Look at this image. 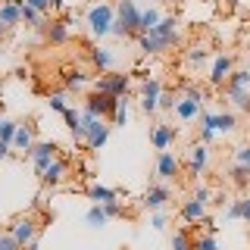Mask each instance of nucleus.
<instances>
[{"label":"nucleus","mask_w":250,"mask_h":250,"mask_svg":"<svg viewBox=\"0 0 250 250\" xmlns=\"http://www.w3.org/2000/svg\"><path fill=\"white\" fill-rule=\"evenodd\" d=\"M66 175H69V163H66V160H53L50 166L44 169L41 185H44V188H60L62 182H66Z\"/></svg>","instance_id":"obj_16"},{"label":"nucleus","mask_w":250,"mask_h":250,"mask_svg":"<svg viewBox=\"0 0 250 250\" xmlns=\"http://www.w3.org/2000/svg\"><path fill=\"white\" fill-rule=\"evenodd\" d=\"M175 97H178L175 91H163V97H160V109H163V113H172V109H175Z\"/></svg>","instance_id":"obj_40"},{"label":"nucleus","mask_w":250,"mask_h":250,"mask_svg":"<svg viewBox=\"0 0 250 250\" xmlns=\"http://www.w3.org/2000/svg\"><path fill=\"white\" fill-rule=\"evenodd\" d=\"M88 197L94 200V203H100V207H104V203H109V200H119V191H116V188H106V185H97V182H91L88 185Z\"/></svg>","instance_id":"obj_24"},{"label":"nucleus","mask_w":250,"mask_h":250,"mask_svg":"<svg viewBox=\"0 0 250 250\" xmlns=\"http://www.w3.org/2000/svg\"><path fill=\"white\" fill-rule=\"evenodd\" d=\"M225 94H229L231 106L241 109V113H250V91H241V88H225Z\"/></svg>","instance_id":"obj_27"},{"label":"nucleus","mask_w":250,"mask_h":250,"mask_svg":"<svg viewBox=\"0 0 250 250\" xmlns=\"http://www.w3.org/2000/svg\"><path fill=\"white\" fill-rule=\"evenodd\" d=\"M50 109H57V113H66V109H69V94H66V91L50 94Z\"/></svg>","instance_id":"obj_37"},{"label":"nucleus","mask_w":250,"mask_h":250,"mask_svg":"<svg viewBox=\"0 0 250 250\" xmlns=\"http://www.w3.org/2000/svg\"><path fill=\"white\" fill-rule=\"evenodd\" d=\"M128 116H131V100H128V97H119V104H116L113 116H109L113 128H125V125H128Z\"/></svg>","instance_id":"obj_25"},{"label":"nucleus","mask_w":250,"mask_h":250,"mask_svg":"<svg viewBox=\"0 0 250 250\" xmlns=\"http://www.w3.org/2000/svg\"><path fill=\"white\" fill-rule=\"evenodd\" d=\"M116 104H119V97H109V94H100V91H91L88 97H84V109L94 113V116H104V119L113 116Z\"/></svg>","instance_id":"obj_13"},{"label":"nucleus","mask_w":250,"mask_h":250,"mask_svg":"<svg viewBox=\"0 0 250 250\" xmlns=\"http://www.w3.org/2000/svg\"><path fill=\"white\" fill-rule=\"evenodd\" d=\"M169 200H172V188H169V182H153V185L144 191V197H141V207L150 209V213H160V209H166Z\"/></svg>","instance_id":"obj_10"},{"label":"nucleus","mask_w":250,"mask_h":250,"mask_svg":"<svg viewBox=\"0 0 250 250\" xmlns=\"http://www.w3.org/2000/svg\"><path fill=\"white\" fill-rule=\"evenodd\" d=\"M35 144H38V141H35V125H31V122H19V131H16V141H13V150L28 153Z\"/></svg>","instance_id":"obj_22"},{"label":"nucleus","mask_w":250,"mask_h":250,"mask_svg":"<svg viewBox=\"0 0 250 250\" xmlns=\"http://www.w3.org/2000/svg\"><path fill=\"white\" fill-rule=\"evenodd\" d=\"M225 88H241V91H250V69H234L229 75V84Z\"/></svg>","instance_id":"obj_33"},{"label":"nucleus","mask_w":250,"mask_h":250,"mask_svg":"<svg viewBox=\"0 0 250 250\" xmlns=\"http://www.w3.org/2000/svg\"><path fill=\"white\" fill-rule=\"evenodd\" d=\"M41 16H44V13H38L35 6H28L25 0H22V22H25V25H35V28H41Z\"/></svg>","instance_id":"obj_35"},{"label":"nucleus","mask_w":250,"mask_h":250,"mask_svg":"<svg viewBox=\"0 0 250 250\" xmlns=\"http://www.w3.org/2000/svg\"><path fill=\"white\" fill-rule=\"evenodd\" d=\"M150 225H153L156 231H163V229H166V225H169V216H166V213H163V209H160V213H153V216H150Z\"/></svg>","instance_id":"obj_43"},{"label":"nucleus","mask_w":250,"mask_h":250,"mask_svg":"<svg viewBox=\"0 0 250 250\" xmlns=\"http://www.w3.org/2000/svg\"><path fill=\"white\" fill-rule=\"evenodd\" d=\"M231 72H234V57L231 53H219L213 60V69H209V84H213V88H225Z\"/></svg>","instance_id":"obj_12"},{"label":"nucleus","mask_w":250,"mask_h":250,"mask_svg":"<svg viewBox=\"0 0 250 250\" xmlns=\"http://www.w3.org/2000/svg\"><path fill=\"white\" fill-rule=\"evenodd\" d=\"M28 160H31V166H35L38 178H41V175H44V169L50 166L53 160H60V147L53 144V141H38V144L28 150Z\"/></svg>","instance_id":"obj_8"},{"label":"nucleus","mask_w":250,"mask_h":250,"mask_svg":"<svg viewBox=\"0 0 250 250\" xmlns=\"http://www.w3.org/2000/svg\"><path fill=\"white\" fill-rule=\"evenodd\" d=\"M138 50L144 53V57H156V53H166L169 47H166V41H160L156 35H138Z\"/></svg>","instance_id":"obj_23"},{"label":"nucleus","mask_w":250,"mask_h":250,"mask_svg":"<svg viewBox=\"0 0 250 250\" xmlns=\"http://www.w3.org/2000/svg\"><path fill=\"white\" fill-rule=\"evenodd\" d=\"M25 250H38V241H35V244H28V247H25Z\"/></svg>","instance_id":"obj_50"},{"label":"nucleus","mask_w":250,"mask_h":250,"mask_svg":"<svg viewBox=\"0 0 250 250\" xmlns=\"http://www.w3.org/2000/svg\"><path fill=\"white\" fill-rule=\"evenodd\" d=\"M229 182H231L234 188H247V185H250V169H247V166H238V163H234V166L229 169Z\"/></svg>","instance_id":"obj_32"},{"label":"nucleus","mask_w":250,"mask_h":250,"mask_svg":"<svg viewBox=\"0 0 250 250\" xmlns=\"http://www.w3.org/2000/svg\"><path fill=\"white\" fill-rule=\"evenodd\" d=\"M200 141H203V144H213V141H216V131L213 128H200Z\"/></svg>","instance_id":"obj_46"},{"label":"nucleus","mask_w":250,"mask_h":250,"mask_svg":"<svg viewBox=\"0 0 250 250\" xmlns=\"http://www.w3.org/2000/svg\"><path fill=\"white\" fill-rule=\"evenodd\" d=\"M91 88L100 91V94H109V97H128L131 75H125V72H100V78H94Z\"/></svg>","instance_id":"obj_5"},{"label":"nucleus","mask_w":250,"mask_h":250,"mask_svg":"<svg viewBox=\"0 0 250 250\" xmlns=\"http://www.w3.org/2000/svg\"><path fill=\"white\" fill-rule=\"evenodd\" d=\"M10 231H13V238L19 241V247L25 250L28 244H35V241H38V234H41V225H38L31 216H16L13 222H10Z\"/></svg>","instance_id":"obj_9"},{"label":"nucleus","mask_w":250,"mask_h":250,"mask_svg":"<svg viewBox=\"0 0 250 250\" xmlns=\"http://www.w3.org/2000/svg\"><path fill=\"white\" fill-rule=\"evenodd\" d=\"M172 141H175V128H172L169 122H156L153 131H150V144L156 147V153H160V150H169Z\"/></svg>","instance_id":"obj_18"},{"label":"nucleus","mask_w":250,"mask_h":250,"mask_svg":"<svg viewBox=\"0 0 250 250\" xmlns=\"http://www.w3.org/2000/svg\"><path fill=\"white\" fill-rule=\"evenodd\" d=\"M0 250H22V247H19V241L13 238V231H10V229L0 231Z\"/></svg>","instance_id":"obj_39"},{"label":"nucleus","mask_w":250,"mask_h":250,"mask_svg":"<svg viewBox=\"0 0 250 250\" xmlns=\"http://www.w3.org/2000/svg\"><path fill=\"white\" fill-rule=\"evenodd\" d=\"M225 219L234 222V219H241V222L250 225V194H241V197H234L229 203V209H225Z\"/></svg>","instance_id":"obj_21"},{"label":"nucleus","mask_w":250,"mask_h":250,"mask_svg":"<svg viewBox=\"0 0 250 250\" xmlns=\"http://www.w3.org/2000/svg\"><path fill=\"white\" fill-rule=\"evenodd\" d=\"M0 122H3V104H0Z\"/></svg>","instance_id":"obj_52"},{"label":"nucleus","mask_w":250,"mask_h":250,"mask_svg":"<svg viewBox=\"0 0 250 250\" xmlns=\"http://www.w3.org/2000/svg\"><path fill=\"white\" fill-rule=\"evenodd\" d=\"M91 62L100 69V72H113V50H106V47H94V50H91Z\"/></svg>","instance_id":"obj_26"},{"label":"nucleus","mask_w":250,"mask_h":250,"mask_svg":"<svg viewBox=\"0 0 250 250\" xmlns=\"http://www.w3.org/2000/svg\"><path fill=\"white\" fill-rule=\"evenodd\" d=\"M172 250H194V238L188 229H178L172 234Z\"/></svg>","instance_id":"obj_34"},{"label":"nucleus","mask_w":250,"mask_h":250,"mask_svg":"<svg viewBox=\"0 0 250 250\" xmlns=\"http://www.w3.org/2000/svg\"><path fill=\"white\" fill-rule=\"evenodd\" d=\"M10 156H13V144L0 141V160H10Z\"/></svg>","instance_id":"obj_47"},{"label":"nucleus","mask_w":250,"mask_h":250,"mask_svg":"<svg viewBox=\"0 0 250 250\" xmlns=\"http://www.w3.org/2000/svg\"><path fill=\"white\" fill-rule=\"evenodd\" d=\"M6 31H10V28H6V25H3V22H0V38H3V35H6Z\"/></svg>","instance_id":"obj_49"},{"label":"nucleus","mask_w":250,"mask_h":250,"mask_svg":"<svg viewBox=\"0 0 250 250\" xmlns=\"http://www.w3.org/2000/svg\"><path fill=\"white\" fill-rule=\"evenodd\" d=\"M178 172H182V160H178L172 150L156 153V166H153L156 182H172V178H178Z\"/></svg>","instance_id":"obj_11"},{"label":"nucleus","mask_w":250,"mask_h":250,"mask_svg":"<svg viewBox=\"0 0 250 250\" xmlns=\"http://www.w3.org/2000/svg\"><path fill=\"white\" fill-rule=\"evenodd\" d=\"M0 22L10 31L16 25H22V0H3V3H0Z\"/></svg>","instance_id":"obj_19"},{"label":"nucleus","mask_w":250,"mask_h":250,"mask_svg":"<svg viewBox=\"0 0 250 250\" xmlns=\"http://www.w3.org/2000/svg\"><path fill=\"white\" fill-rule=\"evenodd\" d=\"M194 250H219V244L213 234H197L194 238Z\"/></svg>","instance_id":"obj_38"},{"label":"nucleus","mask_w":250,"mask_h":250,"mask_svg":"<svg viewBox=\"0 0 250 250\" xmlns=\"http://www.w3.org/2000/svg\"><path fill=\"white\" fill-rule=\"evenodd\" d=\"M163 82L160 78H144L141 82V113H147V116H153V113H160V97H163Z\"/></svg>","instance_id":"obj_7"},{"label":"nucleus","mask_w":250,"mask_h":250,"mask_svg":"<svg viewBox=\"0 0 250 250\" xmlns=\"http://www.w3.org/2000/svg\"><path fill=\"white\" fill-rule=\"evenodd\" d=\"M225 3H229V6H238V0H225Z\"/></svg>","instance_id":"obj_51"},{"label":"nucleus","mask_w":250,"mask_h":250,"mask_svg":"<svg viewBox=\"0 0 250 250\" xmlns=\"http://www.w3.org/2000/svg\"><path fill=\"white\" fill-rule=\"evenodd\" d=\"M203 106H207V94L200 88H194V84H185V91L175 97L172 116H175L178 122H197L203 116Z\"/></svg>","instance_id":"obj_2"},{"label":"nucleus","mask_w":250,"mask_h":250,"mask_svg":"<svg viewBox=\"0 0 250 250\" xmlns=\"http://www.w3.org/2000/svg\"><path fill=\"white\" fill-rule=\"evenodd\" d=\"M16 131H19V122H13V119H3V122H0V141L13 144V141H16Z\"/></svg>","instance_id":"obj_36"},{"label":"nucleus","mask_w":250,"mask_h":250,"mask_svg":"<svg viewBox=\"0 0 250 250\" xmlns=\"http://www.w3.org/2000/svg\"><path fill=\"white\" fill-rule=\"evenodd\" d=\"M91 75L84 72V69H66L62 72V88L66 91H84V88H91Z\"/></svg>","instance_id":"obj_20"},{"label":"nucleus","mask_w":250,"mask_h":250,"mask_svg":"<svg viewBox=\"0 0 250 250\" xmlns=\"http://www.w3.org/2000/svg\"><path fill=\"white\" fill-rule=\"evenodd\" d=\"M47 41H50V44H66L69 41V22H50V28H47Z\"/></svg>","instance_id":"obj_29"},{"label":"nucleus","mask_w":250,"mask_h":250,"mask_svg":"<svg viewBox=\"0 0 250 250\" xmlns=\"http://www.w3.org/2000/svg\"><path fill=\"white\" fill-rule=\"evenodd\" d=\"M200 128H213L216 135H231V131H238V116H234L231 109H219V113H209V109H203Z\"/></svg>","instance_id":"obj_6"},{"label":"nucleus","mask_w":250,"mask_h":250,"mask_svg":"<svg viewBox=\"0 0 250 250\" xmlns=\"http://www.w3.org/2000/svg\"><path fill=\"white\" fill-rule=\"evenodd\" d=\"M25 3H28V6H35L38 13H47V10H53V3H50V0H25Z\"/></svg>","instance_id":"obj_45"},{"label":"nucleus","mask_w":250,"mask_h":250,"mask_svg":"<svg viewBox=\"0 0 250 250\" xmlns=\"http://www.w3.org/2000/svg\"><path fill=\"white\" fill-rule=\"evenodd\" d=\"M53 3V10H62V0H50Z\"/></svg>","instance_id":"obj_48"},{"label":"nucleus","mask_w":250,"mask_h":250,"mask_svg":"<svg viewBox=\"0 0 250 250\" xmlns=\"http://www.w3.org/2000/svg\"><path fill=\"white\" fill-rule=\"evenodd\" d=\"M141 6L138 0H119L116 3V22H113V38H138L141 35Z\"/></svg>","instance_id":"obj_1"},{"label":"nucleus","mask_w":250,"mask_h":250,"mask_svg":"<svg viewBox=\"0 0 250 250\" xmlns=\"http://www.w3.org/2000/svg\"><path fill=\"white\" fill-rule=\"evenodd\" d=\"M84 222L91 225V229H104V225H109V213L100 203H94V207L88 209V216H84Z\"/></svg>","instance_id":"obj_28"},{"label":"nucleus","mask_w":250,"mask_h":250,"mask_svg":"<svg viewBox=\"0 0 250 250\" xmlns=\"http://www.w3.org/2000/svg\"><path fill=\"white\" fill-rule=\"evenodd\" d=\"M163 3H175V0H163Z\"/></svg>","instance_id":"obj_53"},{"label":"nucleus","mask_w":250,"mask_h":250,"mask_svg":"<svg viewBox=\"0 0 250 250\" xmlns=\"http://www.w3.org/2000/svg\"><path fill=\"white\" fill-rule=\"evenodd\" d=\"M113 22H116V6L106 3V0H97V3L88 6V13H84V25L94 38H106L113 35Z\"/></svg>","instance_id":"obj_3"},{"label":"nucleus","mask_w":250,"mask_h":250,"mask_svg":"<svg viewBox=\"0 0 250 250\" xmlns=\"http://www.w3.org/2000/svg\"><path fill=\"white\" fill-rule=\"evenodd\" d=\"M178 28H182V19H178V16H163L160 25L153 31H147V35H156L160 41H166V47L172 50V47L178 44Z\"/></svg>","instance_id":"obj_15"},{"label":"nucleus","mask_w":250,"mask_h":250,"mask_svg":"<svg viewBox=\"0 0 250 250\" xmlns=\"http://www.w3.org/2000/svg\"><path fill=\"white\" fill-rule=\"evenodd\" d=\"M104 209L109 213V219H119V216H125V207H122V200H109V203H104Z\"/></svg>","instance_id":"obj_42"},{"label":"nucleus","mask_w":250,"mask_h":250,"mask_svg":"<svg viewBox=\"0 0 250 250\" xmlns=\"http://www.w3.org/2000/svg\"><path fill=\"white\" fill-rule=\"evenodd\" d=\"M109 128H113V122H109V119H104V116H94V113H88V109H82V131H84V144H88L91 150H100V147L106 144Z\"/></svg>","instance_id":"obj_4"},{"label":"nucleus","mask_w":250,"mask_h":250,"mask_svg":"<svg viewBox=\"0 0 250 250\" xmlns=\"http://www.w3.org/2000/svg\"><path fill=\"white\" fill-rule=\"evenodd\" d=\"M178 216L185 219L188 225H200V222H207V203H200V200H185L182 203V209H178Z\"/></svg>","instance_id":"obj_17"},{"label":"nucleus","mask_w":250,"mask_h":250,"mask_svg":"<svg viewBox=\"0 0 250 250\" xmlns=\"http://www.w3.org/2000/svg\"><path fill=\"white\" fill-rule=\"evenodd\" d=\"M209 160H213V150H209V144L197 141V144L188 147V172H191V175H200V172L209 166Z\"/></svg>","instance_id":"obj_14"},{"label":"nucleus","mask_w":250,"mask_h":250,"mask_svg":"<svg viewBox=\"0 0 250 250\" xmlns=\"http://www.w3.org/2000/svg\"><path fill=\"white\" fill-rule=\"evenodd\" d=\"M160 19H163V13L156 10V6H150V10H144V13H141V35L153 31L156 25H160Z\"/></svg>","instance_id":"obj_30"},{"label":"nucleus","mask_w":250,"mask_h":250,"mask_svg":"<svg viewBox=\"0 0 250 250\" xmlns=\"http://www.w3.org/2000/svg\"><path fill=\"white\" fill-rule=\"evenodd\" d=\"M234 163H238V166H247V169H250V144H241L238 150H234Z\"/></svg>","instance_id":"obj_41"},{"label":"nucleus","mask_w":250,"mask_h":250,"mask_svg":"<svg viewBox=\"0 0 250 250\" xmlns=\"http://www.w3.org/2000/svg\"><path fill=\"white\" fill-rule=\"evenodd\" d=\"M207 60H209V47H207V44H194L191 50H188V66L197 69V66H203Z\"/></svg>","instance_id":"obj_31"},{"label":"nucleus","mask_w":250,"mask_h":250,"mask_svg":"<svg viewBox=\"0 0 250 250\" xmlns=\"http://www.w3.org/2000/svg\"><path fill=\"white\" fill-rule=\"evenodd\" d=\"M209 197H213V191H209L207 185H200V188H194V200H200V203H207L209 207Z\"/></svg>","instance_id":"obj_44"}]
</instances>
